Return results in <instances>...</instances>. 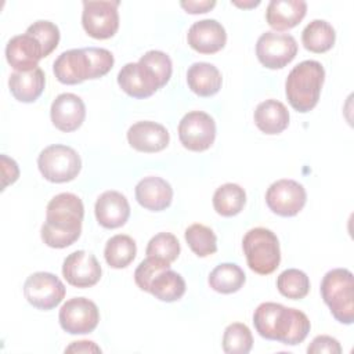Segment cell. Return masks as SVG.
<instances>
[{
    "label": "cell",
    "instance_id": "cell-44",
    "mask_svg": "<svg viewBox=\"0 0 354 354\" xmlns=\"http://www.w3.org/2000/svg\"><path fill=\"white\" fill-rule=\"evenodd\" d=\"M235 6L238 7H243V8H248V7H256L260 4V1H250V3H239V1H234Z\"/></svg>",
    "mask_w": 354,
    "mask_h": 354
},
{
    "label": "cell",
    "instance_id": "cell-14",
    "mask_svg": "<svg viewBox=\"0 0 354 354\" xmlns=\"http://www.w3.org/2000/svg\"><path fill=\"white\" fill-rule=\"evenodd\" d=\"M53 71L58 82L64 84H79L91 79V65L86 48L64 51L54 61Z\"/></svg>",
    "mask_w": 354,
    "mask_h": 354
},
{
    "label": "cell",
    "instance_id": "cell-33",
    "mask_svg": "<svg viewBox=\"0 0 354 354\" xmlns=\"http://www.w3.org/2000/svg\"><path fill=\"white\" fill-rule=\"evenodd\" d=\"M221 343L227 354H248L253 346V336L245 324L234 322L225 328Z\"/></svg>",
    "mask_w": 354,
    "mask_h": 354
},
{
    "label": "cell",
    "instance_id": "cell-35",
    "mask_svg": "<svg viewBox=\"0 0 354 354\" xmlns=\"http://www.w3.org/2000/svg\"><path fill=\"white\" fill-rule=\"evenodd\" d=\"M282 308V304L266 301L257 306V308L253 313V325L256 332L268 340H274V329L277 317Z\"/></svg>",
    "mask_w": 354,
    "mask_h": 354
},
{
    "label": "cell",
    "instance_id": "cell-25",
    "mask_svg": "<svg viewBox=\"0 0 354 354\" xmlns=\"http://www.w3.org/2000/svg\"><path fill=\"white\" fill-rule=\"evenodd\" d=\"M253 119L260 131L279 134L289 124V111L278 100H266L256 106Z\"/></svg>",
    "mask_w": 354,
    "mask_h": 354
},
{
    "label": "cell",
    "instance_id": "cell-3",
    "mask_svg": "<svg viewBox=\"0 0 354 354\" xmlns=\"http://www.w3.org/2000/svg\"><path fill=\"white\" fill-rule=\"evenodd\" d=\"M321 296L333 318L351 325L354 321V278L347 268H333L321 281Z\"/></svg>",
    "mask_w": 354,
    "mask_h": 354
},
{
    "label": "cell",
    "instance_id": "cell-40",
    "mask_svg": "<svg viewBox=\"0 0 354 354\" xmlns=\"http://www.w3.org/2000/svg\"><path fill=\"white\" fill-rule=\"evenodd\" d=\"M307 353L308 354H322V353H328V354H340L342 353V346L340 343L328 335H321L313 339V342L310 343V346L307 347Z\"/></svg>",
    "mask_w": 354,
    "mask_h": 354
},
{
    "label": "cell",
    "instance_id": "cell-10",
    "mask_svg": "<svg viewBox=\"0 0 354 354\" xmlns=\"http://www.w3.org/2000/svg\"><path fill=\"white\" fill-rule=\"evenodd\" d=\"M58 319L65 332L71 335H86L97 328L100 311L94 301L86 297H73L62 304Z\"/></svg>",
    "mask_w": 354,
    "mask_h": 354
},
{
    "label": "cell",
    "instance_id": "cell-9",
    "mask_svg": "<svg viewBox=\"0 0 354 354\" xmlns=\"http://www.w3.org/2000/svg\"><path fill=\"white\" fill-rule=\"evenodd\" d=\"M297 54V43L292 35L266 32L256 43V55L268 69L286 66Z\"/></svg>",
    "mask_w": 354,
    "mask_h": 354
},
{
    "label": "cell",
    "instance_id": "cell-27",
    "mask_svg": "<svg viewBox=\"0 0 354 354\" xmlns=\"http://www.w3.org/2000/svg\"><path fill=\"white\" fill-rule=\"evenodd\" d=\"M209 285L213 290L224 295H230L238 292L245 281L246 275L243 270L234 264V263H223L218 264L210 274H209Z\"/></svg>",
    "mask_w": 354,
    "mask_h": 354
},
{
    "label": "cell",
    "instance_id": "cell-32",
    "mask_svg": "<svg viewBox=\"0 0 354 354\" xmlns=\"http://www.w3.org/2000/svg\"><path fill=\"white\" fill-rule=\"evenodd\" d=\"M184 235L189 249L196 256L206 257L217 252V236L212 228L196 223L189 225Z\"/></svg>",
    "mask_w": 354,
    "mask_h": 354
},
{
    "label": "cell",
    "instance_id": "cell-4",
    "mask_svg": "<svg viewBox=\"0 0 354 354\" xmlns=\"http://www.w3.org/2000/svg\"><path fill=\"white\" fill-rule=\"evenodd\" d=\"M242 249L249 268L256 274L268 275L279 266V241L268 228L256 227L249 230L242 239Z\"/></svg>",
    "mask_w": 354,
    "mask_h": 354
},
{
    "label": "cell",
    "instance_id": "cell-21",
    "mask_svg": "<svg viewBox=\"0 0 354 354\" xmlns=\"http://www.w3.org/2000/svg\"><path fill=\"white\" fill-rule=\"evenodd\" d=\"M136 199L144 209L160 212L170 206L173 199V188L162 177L148 176L137 183Z\"/></svg>",
    "mask_w": 354,
    "mask_h": 354
},
{
    "label": "cell",
    "instance_id": "cell-38",
    "mask_svg": "<svg viewBox=\"0 0 354 354\" xmlns=\"http://www.w3.org/2000/svg\"><path fill=\"white\" fill-rule=\"evenodd\" d=\"M167 268H170V264L163 263L160 260H156L153 257H147L136 268V271H134V281H136L137 286L141 290L149 292L151 282L153 281V278L158 274H160L162 271L167 270Z\"/></svg>",
    "mask_w": 354,
    "mask_h": 354
},
{
    "label": "cell",
    "instance_id": "cell-6",
    "mask_svg": "<svg viewBox=\"0 0 354 354\" xmlns=\"http://www.w3.org/2000/svg\"><path fill=\"white\" fill-rule=\"evenodd\" d=\"M119 1H83L82 25L94 39H109L119 29Z\"/></svg>",
    "mask_w": 354,
    "mask_h": 354
},
{
    "label": "cell",
    "instance_id": "cell-34",
    "mask_svg": "<svg viewBox=\"0 0 354 354\" xmlns=\"http://www.w3.org/2000/svg\"><path fill=\"white\" fill-rule=\"evenodd\" d=\"M180 242L170 232H159L152 236L147 245V257H153L163 263L171 264L180 254Z\"/></svg>",
    "mask_w": 354,
    "mask_h": 354
},
{
    "label": "cell",
    "instance_id": "cell-16",
    "mask_svg": "<svg viewBox=\"0 0 354 354\" xmlns=\"http://www.w3.org/2000/svg\"><path fill=\"white\" fill-rule=\"evenodd\" d=\"M118 84L133 98H147L158 91L159 83L151 71L140 62H129L118 73Z\"/></svg>",
    "mask_w": 354,
    "mask_h": 354
},
{
    "label": "cell",
    "instance_id": "cell-18",
    "mask_svg": "<svg viewBox=\"0 0 354 354\" xmlns=\"http://www.w3.org/2000/svg\"><path fill=\"white\" fill-rule=\"evenodd\" d=\"M310 329V319L303 311L282 306L275 322L274 340L288 346H296L307 337Z\"/></svg>",
    "mask_w": 354,
    "mask_h": 354
},
{
    "label": "cell",
    "instance_id": "cell-43",
    "mask_svg": "<svg viewBox=\"0 0 354 354\" xmlns=\"http://www.w3.org/2000/svg\"><path fill=\"white\" fill-rule=\"evenodd\" d=\"M65 353H101V348L94 342L80 340L72 342V344L65 348Z\"/></svg>",
    "mask_w": 354,
    "mask_h": 354
},
{
    "label": "cell",
    "instance_id": "cell-42",
    "mask_svg": "<svg viewBox=\"0 0 354 354\" xmlns=\"http://www.w3.org/2000/svg\"><path fill=\"white\" fill-rule=\"evenodd\" d=\"M180 6L189 14H202V12L210 11L216 6V1L214 0H202V1L188 0V1H181Z\"/></svg>",
    "mask_w": 354,
    "mask_h": 354
},
{
    "label": "cell",
    "instance_id": "cell-41",
    "mask_svg": "<svg viewBox=\"0 0 354 354\" xmlns=\"http://www.w3.org/2000/svg\"><path fill=\"white\" fill-rule=\"evenodd\" d=\"M0 162H1V178H3L1 189H6L7 185L14 184L18 180L19 167H18L17 162L14 159L8 158L7 155H1Z\"/></svg>",
    "mask_w": 354,
    "mask_h": 354
},
{
    "label": "cell",
    "instance_id": "cell-37",
    "mask_svg": "<svg viewBox=\"0 0 354 354\" xmlns=\"http://www.w3.org/2000/svg\"><path fill=\"white\" fill-rule=\"evenodd\" d=\"M25 33L33 36L41 44L44 57L50 55L59 43V29L51 21H36L28 26Z\"/></svg>",
    "mask_w": 354,
    "mask_h": 354
},
{
    "label": "cell",
    "instance_id": "cell-8",
    "mask_svg": "<svg viewBox=\"0 0 354 354\" xmlns=\"http://www.w3.org/2000/svg\"><path fill=\"white\" fill-rule=\"evenodd\" d=\"M24 295L29 304L46 311L57 307L62 301L65 297V286L57 275L39 271L26 278Z\"/></svg>",
    "mask_w": 354,
    "mask_h": 354
},
{
    "label": "cell",
    "instance_id": "cell-36",
    "mask_svg": "<svg viewBox=\"0 0 354 354\" xmlns=\"http://www.w3.org/2000/svg\"><path fill=\"white\" fill-rule=\"evenodd\" d=\"M138 62L151 71V73L158 80L160 88L169 83L171 77L173 66H171V59L166 53L159 50L147 51L144 55H141Z\"/></svg>",
    "mask_w": 354,
    "mask_h": 354
},
{
    "label": "cell",
    "instance_id": "cell-22",
    "mask_svg": "<svg viewBox=\"0 0 354 354\" xmlns=\"http://www.w3.org/2000/svg\"><path fill=\"white\" fill-rule=\"evenodd\" d=\"M307 3L303 0H271L267 6L266 21L275 30L295 28L306 17Z\"/></svg>",
    "mask_w": 354,
    "mask_h": 354
},
{
    "label": "cell",
    "instance_id": "cell-28",
    "mask_svg": "<svg viewBox=\"0 0 354 354\" xmlns=\"http://www.w3.org/2000/svg\"><path fill=\"white\" fill-rule=\"evenodd\" d=\"M246 202L245 189L234 183H227L218 187L213 195V207L214 210L224 216L232 217L243 209Z\"/></svg>",
    "mask_w": 354,
    "mask_h": 354
},
{
    "label": "cell",
    "instance_id": "cell-5",
    "mask_svg": "<svg viewBox=\"0 0 354 354\" xmlns=\"http://www.w3.org/2000/svg\"><path fill=\"white\" fill-rule=\"evenodd\" d=\"M37 167L47 181L68 183L80 173L82 159L72 147L54 144L39 153Z\"/></svg>",
    "mask_w": 354,
    "mask_h": 354
},
{
    "label": "cell",
    "instance_id": "cell-1",
    "mask_svg": "<svg viewBox=\"0 0 354 354\" xmlns=\"http://www.w3.org/2000/svg\"><path fill=\"white\" fill-rule=\"evenodd\" d=\"M83 216L84 206L77 195L71 192L55 195L46 209V221L40 231L43 242L55 249L71 246L82 234Z\"/></svg>",
    "mask_w": 354,
    "mask_h": 354
},
{
    "label": "cell",
    "instance_id": "cell-23",
    "mask_svg": "<svg viewBox=\"0 0 354 354\" xmlns=\"http://www.w3.org/2000/svg\"><path fill=\"white\" fill-rule=\"evenodd\" d=\"M44 86L46 75L39 66L28 72H14L8 79L10 91L19 102L36 101L41 95Z\"/></svg>",
    "mask_w": 354,
    "mask_h": 354
},
{
    "label": "cell",
    "instance_id": "cell-29",
    "mask_svg": "<svg viewBox=\"0 0 354 354\" xmlns=\"http://www.w3.org/2000/svg\"><path fill=\"white\" fill-rule=\"evenodd\" d=\"M149 293L160 301H176L185 293V281L178 272L167 268L153 278Z\"/></svg>",
    "mask_w": 354,
    "mask_h": 354
},
{
    "label": "cell",
    "instance_id": "cell-11",
    "mask_svg": "<svg viewBox=\"0 0 354 354\" xmlns=\"http://www.w3.org/2000/svg\"><path fill=\"white\" fill-rule=\"evenodd\" d=\"M307 194L304 187L289 178L272 183L266 192V203L270 210L282 217L296 216L306 205Z\"/></svg>",
    "mask_w": 354,
    "mask_h": 354
},
{
    "label": "cell",
    "instance_id": "cell-30",
    "mask_svg": "<svg viewBox=\"0 0 354 354\" xmlns=\"http://www.w3.org/2000/svg\"><path fill=\"white\" fill-rule=\"evenodd\" d=\"M137 254V246L131 236L118 234L108 239L104 250L105 261L112 268L127 267Z\"/></svg>",
    "mask_w": 354,
    "mask_h": 354
},
{
    "label": "cell",
    "instance_id": "cell-39",
    "mask_svg": "<svg viewBox=\"0 0 354 354\" xmlns=\"http://www.w3.org/2000/svg\"><path fill=\"white\" fill-rule=\"evenodd\" d=\"M91 65V79H98L106 75L113 66V55L109 50L101 47H86Z\"/></svg>",
    "mask_w": 354,
    "mask_h": 354
},
{
    "label": "cell",
    "instance_id": "cell-15",
    "mask_svg": "<svg viewBox=\"0 0 354 354\" xmlns=\"http://www.w3.org/2000/svg\"><path fill=\"white\" fill-rule=\"evenodd\" d=\"M43 57L41 44L28 33L11 37L6 46L7 62L17 72H28L37 68Z\"/></svg>",
    "mask_w": 354,
    "mask_h": 354
},
{
    "label": "cell",
    "instance_id": "cell-20",
    "mask_svg": "<svg viewBox=\"0 0 354 354\" xmlns=\"http://www.w3.org/2000/svg\"><path fill=\"white\" fill-rule=\"evenodd\" d=\"M95 218L104 228H119L130 216V205L126 196L118 191L102 192L94 206Z\"/></svg>",
    "mask_w": 354,
    "mask_h": 354
},
{
    "label": "cell",
    "instance_id": "cell-26",
    "mask_svg": "<svg viewBox=\"0 0 354 354\" xmlns=\"http://www.w3.org/2000/svg\"><path fill=\"white\" fill-rule=\"evenodd\" d=\"M336 33L333 26L324 19L311 21L301 32V43L311 53H325L335 44Z\"/></svg>",
    "mask_w": 354,
    "mask_h": 354
},
{
    "label": "cell",
    "instance_id": "cell-2",
    "mask_svg": "<svg viewBox=\"0 0 354 354\" xmlns=\"http://www.w3.org/2000/svg\"><path fill=\"white\" fill-rule=\"evenodd\" d=\"M324 80L325 69L321 62L306 59L297 64L285 82V93L290 106L301 113L311 111L318 104Z\"/></svg>",
    "mask_w": 354,
    "mask_h": 354
},
{
    "label": "cell",
    "instance_id": "cell-17",
    "mask_svg": "<svg viewBox=\"0 0 354 354\" xmlns=\"http://www.w3.org/2000/svg\"><path fill=\"white\" fill-rule=\"evenodd\" d=\"M187 41L191 48L201 54H214L225 46L227 33L218 21L202 19L191 25Z\"/></svg>",
    "mask_w": 354,
    "mask_h": 354
},
{
    "label": "cell",
    "instance_id": "cell-31",
    "mask_svg": "<svg viewBox=\"0 0 354 354\" xmlns=\"http://www.w3.org/2000/svg\"><path fill=\"white\" fill-rule=\"evenodd\" d=\"M277 288L279 293L288 299L299 300L308 295L310 279L306 272L297 268H288L277 278Z\"/></svg>",
    "mask_w": 354,
    "mask_h": 354
},
{
    "label": "cell",
    "instance_id": "cell-13",
    "mask_svg": "<svg viewBox=\"0 0 354 354\" xmlns=\"http://www.w3.org/2000/svg\"><path fill=\"white\" fill-rule=\"evenodd\" d=\"M50 116L53 124L64 131L77 130L86 118V106L83 100L72 93H62L51 104Z\"/></svg>",
    "mask_w": 354,
    "mask_h": 354
},
{
    "label": "cell",
    "instance_id": "cell-24",
    "mask_svg": "<svg viewBox=\"0 0 354 354\" xmlns=\"http://www.w3.org/2000/svg\"><path fill=\"white\" fill-rule=\"evenodd\" d=\"M187 83L191 91L199 97H210L221 88L220 71L209 62H195L187 71Z\"/></svg>",
    "mask_w": 354,
    "mask_h": 354
},
{
    "label": "cell",
    "instance_id": "cell-7",
    "mask_svg": "<svg viewBox=\"0 0 354 354\" xmlns=\"http://www.w3.org/2000/svg\"><path fill=\"white\" fill-rule=\"evenodd\" d=\"M178 138L183 147L189 151H206L214 142L216 123L206 112H188L178 123Z\"/></svg>",
    "mask_w": 354,
    "mask_h": 354
},
{
    "label": "cell",
    "instance_id": "cell-19",
    "mask_svg": "<svg viewBox=\"0 0 354 354\" xmlns=\"http://www.w3.org/2000/svg\"><path fill=\"white\" fill-rule=\"evenodd\" d=\"M127 141L131 148L140 152H159L169 145L170 136L165 126L142 120L137 122L127 130Z\"/></svg>",
    "mask_w": 354,
    "mask_h": 354
},
{
    "label": "cell",
    "instance_id": "cell-12",
    "mask_svg": "<svg viewBox=\"0 0 354 354\" xmlns=\"http://www.w3.org/2000/svg\"><path fill=\"white\" fill-rule=\"evenodd\" d=\"M102 270L94 254L76 250L68 254L62 264V275L66 282L76 288H90L101 278Z\"/></svg>",
    "mask_w": 354,
    "mask_h": 354
}]
</instances>
